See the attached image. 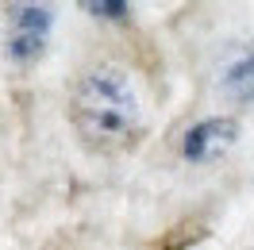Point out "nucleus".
Wrapping results in <instances>:
<instances>
[{"label": "nucleus", "instance_id": "1", "mask_svg": "<svg viewBox=\"0 0 254 250\" xmlns=\"http://www.w3.org/2000/svg\"><path fill=\"white\" fill-rule=\"evenodd\" d=\"M69 124L93 154H124L143 139V100L124 65L93 62L69 89Z\"/></svg>", "mask_w": 254, "mask_h": 250}, {"label": "nucleus", "instance_id": "2", "mask_svg": "<svg viewBox=\"0 0 254 250\" xmlns=\"http://www.w3.org/2000/svg\"><path fill=\"white\" fill-rule=\"evenodd\" d=\"M50 35V12L39 4H16L8 16V54L16 62H35Z\"/></svg>", "mask_w": 254, "mask_h": 250}, {"label": "nucleus", "instance_id": "3", "mask_svg": "<svg viewBox=\"0 0 254 250\" xmlns=\"http://www.w3.org/2000/svg\"><path fill=\"white\" fill-rule=\"evenodd\" d=\"M239 135V124L227 120V116H212V120H200L196 127L185 131V142H181V154L185 162H196V166H208V162H220L231 142Z\"/></svg>", "mask_w": 254, "mask_h": 250}, {"label": "nucleus", "instance_id": "4", "mask_svg": "<svg viewBox=\"0 0 254 250\" xmlns=\"http://www.w3.org/2000/svg\"><path fill=\"white\" fill-rule=\"evenodd\" d=\"M220 85L227 96H235L243 104H254V47H239L223 58Z\"/></svg>", "mask_w": 254, "mask_h": 250}, {"label": "nucleus", "instance_id": "5", "mask_svg": "<svg viewBox=\"0 0 254 250\" xmlns=\"http://www.w3.org/2000/svg\"><path fill=\"white\" fill-rule=\"evenodd\" d=\"M85 12H93V16H127V4H120V0H100V4H85Z\"/></svg>", "mask_w": 254, "mask_h": 250}]
</instances>
